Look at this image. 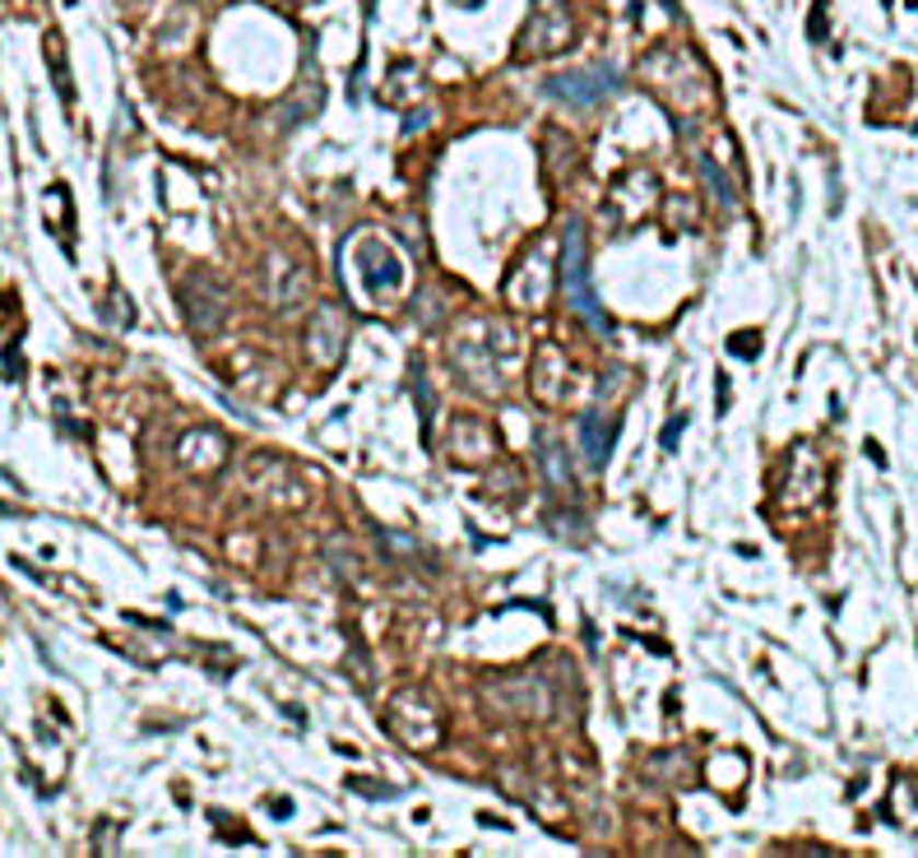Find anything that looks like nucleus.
<instances>
[{"mask_svg": "<svg viewBox=\"0 0 918 858\" xmlns=\"http://www.w3.org/2000/svg\"><path fill=\"white\" fill-rule=\"evenodd\" d=\"M603 414L594 408V414H584V422H580V437H584V455H590V464L594 469H603V460H608V451H613V432L617 427H608V432H603Z\"/></svg>", "mask_w": 918, "mask_h": 858, "instance_id": "nucleus-4", "label": "nucleus"}, {"mask_svg": "<svg viewBox=\"0 0 918 858\" xmlns=\"http://www.w3.org/2000/svg\"><path fill=\"white\" fill-rule=\"evenodd\" d=\"M571 43V10H566V0H538V10L530 19V28H524V43L520 51L524 56H548V51H561Z\"/></svg>", "mask_w": 918, "mask_h": 858, "instance_id": "nucleus-2", "label": "nucleus"}, {"mask_svg": "<svg viewBox=\"0 0 918 858\" xmlns=\"http://www.w3.org/2000/svg\"><path fill=\"white\" fill-rule=\"evenodd\" d=\"M613 89H617V70L613 66L571 70V74H557V80H548V93L553 97H566V103H576V107H590V103H599V97L613 93Z\"/></svg>", "mask_w": 918, "mask_h": 858, "instance_id": "nucleus-3", "label": "nucleus"}, {"mask_svg": "<svg viewBox=\"0 0 918 858\" xmlns=\"http://www.w3.org/2000/svg\"><path fill=\"white\" fill-rule=\"evenodd\" d=\"M561 288H566V298H571V306H576L594 329H608V316H603V306H599V298H594V283H590V256H584V223H580V219L566 223Z\"/></svg>", "mask_w": 918, "mask_h": 858, "instance_id": "nucleus-1", "label": "nucleus"}, {"mask_svg": "<svg viewBox=\"0 0 918 858\" xmlns=\"http://www.w3.org/2000/svg\"><path fill=\"white\" fill-rule=\"evenodd\" d=\"M464 5H478V0H464Z\"/></svg>", "mask_w": 918, "mask_h": 858, "instance_id": "nucleus-8", "label": "nucleus"}, {"mask_svg": "<svg viewBox=\"0 0 918 858\" xmlns=\"http://www.w3.org/2000/svg\"><path fill=\"white\" fill-rule=\"evenodd\" d=\"M358 265H362V275H367V288L381 298V269H376V251H371V242L362 246ZM385 279H390V288H399V260H395V251H390V260H385Z\"/></svg>", "mask_w": 918, "mask_h": 858, "instance_id": "nucleus-5", "label": "nucleus"}, {"mask_svg": "<svg viewBox=\"0 0 918 858\" xmlns=\"http://www.w3.org/2000/svg\"><path fill=\"white\" fill-rule=\"evenodd\" d=\"M706 177H710V190L719 195V200H724V205H733V190H729V182H724V172H719L710 159H706Z\"/></svg>", "mask_w": 918, "mask_h": 858, "instance_id": "nucleus-7", "label": "nucleus"}, {"mask_svg": "<svg viewBox=\"0 0 918 858\" xmlns=\"http://www.w3.org/2000/svg\"><path fill=\"white\" fill-rule=\"evenodd\" d=\"M543 460H548V474L557 487H566V464H561V451H557V441L553 437H543Z\"/></svg>", "mask_w": 918, "mask_h": 858, "instance_id": "nucleus-6", "label": "nucleus"}]
</instances>
